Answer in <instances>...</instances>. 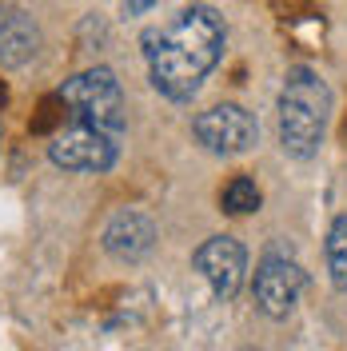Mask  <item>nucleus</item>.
Instances as JSON below:
<instances>
[{
	"label": "nucleus",
	"mask_w": 347,
	"mask_h": 351,
	"mask_svg": "<svg viewBox=\"0 0 347 351\" xmlns=\"http://www.w3.org/2000/svg\"><path fill=\"white\" fill-rule=\"evenodd\" d=\"M224 16L212 4H192L176 16L168 28L144 36V56L152 72L156 92H164L168 100H192L200 84L208 80V72L224 56Z\"/></svg>",
	"instance_id": "1"
},
{
	"label": "nucleus",
	"mask_w": 347,
	"mask_h": 351,
	"mask_svg": "<svg viewBox=\"0 0 347 351\" xmlns=\"http://www.w3.org/2000/svg\"><path fill=\"white\" fill-rule=\"evenodd\" d=\"M327 108H331V92L324 76L311 68L296 64L283 76L280 92V148L296 160H311L324 144L327 128Z\"/></svg>",
	"instance_id": "2"
},
{
	"label": "nucleus",
	"mask_w": 347,
	"mask_h": 351,
	"mask_svg": "<svg viewBox=\"0 0 347 351\" xmlns=\"http://www.w3.org/2000/svg\"><path fill=\"white\" fill-rule=\"evenodd\" d=\"M60 104L72 108V120L76 124H88V128H100L104 136H124V124H128V104H124V88L116 80L112 68H88L80 76H72L64 88H60Z\"/></svg>",
	"instance_id": "3"
},
{
	"label": "nucleus",
	"mask_w": 347,
	"mask_h": 351,
	"mask_svg": "<svg viewBox=\"0 0 347 351\" xmlns=\"http://www.w3.org/2000/svg\"><path fill=\"white\" fill-rule=\"evenodd\" d=\"M192 132L200 140V148L212 156H239L260 140L256 116L248 108H239V104H216V108L200 112Z\"/></svg>",
	"instance_id": "4"
},
{
	"label": "nucleus",
	"mask_w": 347,
	"mask_h": 351,
	"mask_svg": "<svg viewBox=\"0 0 347 351\" xmlns=\"http://www.w3.org/2000/svg\"><path fill=\"white\" fill-rule=\"evenodd\" d=\"M116 136H104L100 128H88V124H72L68 132H60L52 144H48V156L56 168L64 172H108L116 164Z\"/></svg>",
	"instance_id": "5"
},
{
	"label": "nucleus",
	"mask_w": 347,
	"mask_h": 351,
	"mask_svg": "<svg viewBox=\"0 0 347 351\" xmlns=\"http://www.w3.org/2000/svg\"><path fill=\"white\" fill-rule=\"evenodd\" d=\"M195 271L208 280L212 295L219 304H232L243 287V271H248V252L243 243L232 240V236H212L195 247Z\"/></svg>",
	"instance_id": "6"
},
{
	"label": "nucleus",
	"mask_w": 347,
	"mask_h": 351,
	"mask_svg": "<svg viewBox=\"0 0 347 351\" xmlns=\"http://www.w3.org/2000/svg\"><path fill=\"white\" fill-rule=\"evenodd\" d=\"M304 287L307 271L287 256H263L260 267H256V304L272 319H287Z\"/></svg>",
	"instance_id": "7"
},
{
	"label": "nucleus",
	"mask_w": 347,
	"mask_h": 351,
	"mask_svg": "<svg viewBox=\"0 0 347 351\" xmlns=\"http://www.w3.org/2000/svg\"><path fill=\"white\" fill-rule=\"evenodd\" d=\"M152 243H156V223L144 212H136V208L116 212L108 219V228H104V247L116 260H128V263L144 260L152 252Z\"/></svg>",
	"instance_id": "8"
},
{
	"label": "nucleus",
	"mask_w": 347,
	"mask_h": 351,
	"mask_svg": "<svg viewBox=\"0 0 347 351\" xmlns=\"http://www.w3.org/2000/svg\"><path fill=\"white\" fill-rule=\"evenodd\" d=\"M40 52V28L24 8H0V64L24 68Z\"/></svg>",
	"instance_id": "9"
},
{
	"label": "nucleus",
	"mask_w": 347,
	"mask_h": 351,
	"mask_svg": "<svg viewBox=\"0 0 347 351\" xmlns=\"http://www.w3.org/2000/svg\"><path fill=\"white\" fill-rule=\"evenodd\" d=\"M327 271H331V284L335 291H347V216H339L327 232Z\"/></svg>",
	"instance_id": "10"
},
{
	"label": "nucleus",
	"mask_w": 347,
	"mask_h": 351,
	"mask_svg": "<svg viewBox=\"0 0 347 351\" xmlns=\"http://www.w3.org/2000/svg\"><path fill=\"white\" fill-rule=\"evenodd\" d=\"M219 204H224L228 216H248V212H256V208H260V188H256V180L236 176V180L219 192Z\"/></svg>",
	"instance_id": "11"
},
{
	"label": "nucleus",
	"mask_w": 347,
	"mask_h": 351,
	"mask_svg": "<svg viewBox=\"0 0 347 351\" xmlns=\"http://www.w3.org/2000/svg\"><path fill=\"white\" fill-rule=\"evenodd\" d=\"M152 4H156V0H124V8H128V12H136V16H140V12H148Z\"/></svg>",
	"instance_id": "12"
}]
</instances>
